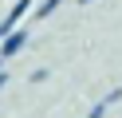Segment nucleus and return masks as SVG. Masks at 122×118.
<instances>
[{
	"mask_svg": "<svg viewBox=\"0 0 122 118\" xmlns=\"http://www.w3.org/2000/svg\"><path fill=\"white\" fill-rule=\"evenodd\" d=\"M24 43H28V28H20V24H16L8 36H0V59H12Z\"/></svg>",
	"mask_w": 122,
	"mask_h": 118,
	"instance_id": "obj_1",
	"label": "nucleus"
},
{
	"mask_svg": "<svg viewBox=\"0 0 122 118\" xmlns=\"http://www.w3.org/2000/svg\"><path fill=\"white\" fill-rule=\"evenodd\" d=\"M24 12H32V0H16V4H12V12L0 20V36H8V31L20 24V16H24Z\"/></svg>",
	"mask_w": 122,
	"mask_h": 118,
	"instance_id": "obj_2",
	"label": "nucleus"
},
{
	"mask_svg": "<svg viewBox=\"0 0 122 118\" xmlns=\"http://www.w3.org/2000/svg\"><path fill=\"white\" fill-rule=\"evenodd\" d=\"M59 4H63V0H43V4L36 8V20H43V16H51V12H55Z\"/></svg>",
	"mask_w": 122,
	"mask_h": 118,
	"instance_id": "obj_3",
	"label": "nucleus"
},
{
	"mask_svg": "<svg viewBox=\"0 0 122 118\" xmlns=\"http://www.w3.org/2000/svg\"><path fill=\"white\" fill-rule=\"evenodd\" d=\"M87 118H106V102H98V106H91V114Z\"/></svg>",
	"mask_w": 122,
	"mask_h": 118,
	"instance_id": "obj_4",
	"label": "nucleus"
},
{
	"mask_svg": "<svg viewBox=\"0 0 122 118\" xmlns=\"http://www.w3.org/2000/svg\"><path fill=\"white\" fill-rule=\"evenodd\" d=\"M4 83H8V75H4V67H0V91H4Z\"/></svg>",
	"mask_w": 122,
	"mask_h": 118,
	"instance_id": "obj_5",
	"label": "nucleus"
},
{
	"mask_svg": "<svg viewBox=\"0 0 122 118\" xmlns=\"http://www.w3.org/2000/svg\"><path fill=\"white\" fill-rule=\"evenodd\" d=\"M0 67H4V59H0Z\"/></svg>",
	"mask_w": 122,
	"mask_h": 118,
	"instance_id": "obj_6",
	"label": "nucleus"
}]
</instances>
